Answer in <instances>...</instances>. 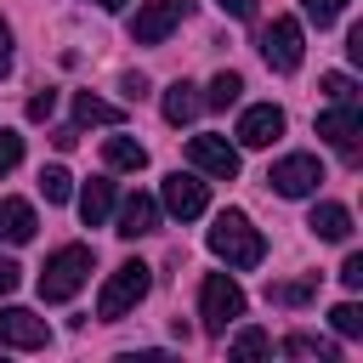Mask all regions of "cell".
I'll return each mask as SVG.
<instances>
[{
  "instance_id": "obj_28",
  "label": "cell",
  "mask_w": 363,
  "mask_h": 363,
  "mask_svg": "<svg viewBox=\"0 0 363 363\" xmlns=\"http://www.w3.org/2000/svg\"><path fill=\"white\" fill-rule=\"evenodd\" d=\"M233 352H238V357H255V352H272V340H267L261 329H244V335L233 340Z\"/></svg>"
},
{
  "instance_id": "obj_13",
  "label": "cell",
  "mask_w": 363,
  "mask_h": 363,
  "mask_svg": "<svg viewBox=\"0 0 363 363\" xmlns=\"http://www.w3.org/2000/svg\"><path fill=\"white\" fill-rule=\"evenodd\" d=\"M153 227H159V204H153L147 193H130V199L119 204V227H113V233H119V238H147Z\"/></svg>"
},
{
  "instance_id": "obj_9",
  "label": "cell",
  "mask_w": 363,
  "mask_h": 363,
  "mask_svg": "<svg viewBox=\"0 0 363 363\" xmlns=\"http://www.w3.org/2000/svg\"><path fill=\"white\" fill-rule=\"evenodd\" d=\"M51 340L45 318H34L28 306H0V346H23V352H40Z\"/></svg>"
},
{
  "instance_id": "obj_36",
  "label": "cell",
  "mask_w": 363,
  "mask_h": 363,
  "mask_svg": "<svg viewBox=\"0 0 363 363\" xmlns=\"http://www.w3.org/2000/svg\"><path fill=\"white\" fill-rule=\"evenodd\" d=\"M96 6H102V11H125L130 0H96Z\"/></svg>"
},
{
  "instance_id": "obj_11",
  "label": "cell",
  "mask_w": 363,
  "mask_h": 363,
  "mask_svg": "<svg viewBox=\"0 0 363 363\" xmlns=\"http://www.w3.org/2000/svg\"><path fill=\"white\" fill-rule=\"evenodd\" d=\"M204 204H210V193H204L199 176H187V170H170V176H164V210H170V216L193 221V216H204Z\"/></svg>"
},
{
  "instance_id": "obj_20",
  "label": "cell",
  "mask_w": 363,
  "mask_h": 363,
  "mask_svg": "<svg viewBox=\"0 0 363 363\" xmlns=\"http://www.w3.org/2000/svg\"><path fill=\"white\" fill-rule=\"evenodd\" d=\"M318 295V272L312 278H289V284H267V301L272 306H306Z\"/></svg>"
},
{
  "instance_id": "obj_2",
  "label": "cell",
  "mask_w": 363,
  "mask_h": 363,
  "mask_svg": "<svg viewBox=\"0 0 363 363\" xmlns=\"http://www.w3.org/2000/svg\"><path fill=\"white\" fill-rule=\"evenodd\" d=\"M85 278H91V250L85 244H62L40 267V301H74L85 289Z\"/></svg>"
},
{
  "instance_id": "obj_31",
  "label": "cell",
  "mask_w": 363,
  "mask_h": 363,
  "mask_svg": "<svg viewBox=\"0 0 363 363\" xmlns=\"http://www.w3.org/2000/svg\"><path fill=\"white\" fill-rule=\"evenodd\" d=\"M17 278H23V267L0 255V295H11V289H17Z\"/></svg>"
},
{
  "instance_id": "obj_24",
  "label": "cell",
  "mask_w": 363,
  "mask_h": 363,
  "mask_svg": "<svg viewBox=\"0 0 363 363\" xmlns=\"http://www.w3.org/2000/svg\"><path fill=\"white\" fill-rule=\"evenodd\" d=\"M318 91H323L329 102H352V96H357V79H352V74H323Z\"/></svg>"
},
{
  "instance_id": "obj_27",
  "label": "cell",
  "mask_w": 363,
  "mask_h": 363,
  "mask_svg": "<svg viewBox=\"0 0 363 363\" xmlns=\"http://www.w3.org/2000/svg\"><path fill=\"white\" fill-rule=\"evenodd\" d=\"M329 318H335V329H340V335H363V312H357L352 301H340Z\"/></svg>"
},
{
  "instance_id": "obj_5",
  "label": "cell",
  "mask_w": 363,
  "mask_h": 363,
  "mask_svg": "<svg viewBox=\"0 0 363 363\" xmlns=\"http://www.w3.org/2000/svg\"><path fill=\"white\" fill-rule=\"evenodd\" d=\"M301 51H306V34H301L295 17H272V23L261 28V57H267V68L295 74V68H301Z\"/></svg>"
},
{
  "instance_id": "obj_12",
  "label": "cell",
  "mask_w": 363,
  "mask_h": 363,
  "mask_svg": "<svg viewBox=\"0 0 363 363\" xmlns=\"http://www.w3.org/2000/svg\"><path fill=\"white\" fill-rule=\"evenodd\" d=\"M278 136H284V108H272V102L244 108V119H238V142L244 147H272Z\"/></svg>"
},
{
  "instance_id": "obj_19",
  "label": "cell",
  "mask_w": 363,
  "mask_h": 363,
  "mask_svg": "<svg viewBox=\"0 0 363 363\" xmlns=\"http://www.w3.org/2000/svg\"><path fill=\"white\" fill-rule=\"evenodd\" d=\"M74 119H79V125H119L125 113H119L113 102H102V96H91V91H79V96H74Z\"/></svg>"
},
{
  "instance_id": "obj_14",
  "label": "cell",
  "mask_w": 363,
  "mask_h": 363,
  "mask_svg": "<svg viewBox=\"0 0 363 363\" xmlns=\"http://www.w3.org/2000/svg\"><path fill=\"white\" fill-rule=\"evenodd\" d=\"M34 233H40L34 204H28V199H0V238H6V244H28Z\"/></svg>"
},
{
  "instance_id": "obj_10",
  "label": "cell",
  "mask_w": 363,
  "mask_h": 363,
  "mask_svg": "<svg viewBox=\"0 0 363 363\" xmlns=\"http://www.w3.org/2000/svg\"><path fill=\"white\" fill-rule=\"evenodd\" d=\"M187 159H193L204 176H221V182L238 176V147H233L227 136H193V142H187Z\"/></svg>"
},
{
  "instance_id": "obj_6",
  "label": "cell",
  "mask_w": 363,
  "mask_h": 363,
  "mask_svg": "<svg viewBox=\"0 0 363 363\" xmlns=\"http://www.w3.org/2000/svg\"><path fill=\"white\" fill-rule=\"evenodd\" d=\"M267 182H272L278 199H306V193L323 182V164H318V153H289V159H278V164L267 170Z\"/></svg>"
},
{
  "instance_id": "obj_16",
  "label": "cell",
  "mask_w": 363,
  "mask_h": 363,
  "mask_svg": "<svg viewBox=\"0 0 363 363\" xmlns=\"http://www.w3.org/2000/svg\"><path fill=\"white\" fill-rule=\"evenodd\" d=\"M306 227H312L318 238H329V244H346V238H352V210H346V204H318Z\"/></svg>"
},
{
  "instance_id": "obj_29",
  "label": "cell",
  "mask_w": 363,
  "mask_h": 363,
  "mask_svg": "<svg viewBox=\"0 0 363 363\" xmlns=\"http://www.w3.org/2000/svg\"><path fill=\"white\" fill-rule=\"evenodd\" d=\"M340 284H346V289H363V255H357V250L340 261Z\"/></svg>"
},
{
  "instance_id": "obj_26",
  "label": "cell",
  "mask_w": 363,
  "mask_h": 363,
  "mask_svg": "<svg viewBox=\"0 0 363 363\" xmlns=\"http://www.w3.org/2000/svg\"><path fill=\"white\" fill-rule=\"evenodd\" d=\"M17 164H23V136L17 130H0V176L17 170Z\"/></svg>"
},
{
  "instance_id": "obj_33",
  "label": "cell",
  "mask_w": 363,
  "mask_h": 363,
  "mask_svg": "<svg viewBox=\"0 0 363 363\" xmlns=\"http://www.w3.org/2000/svg\"><path fill=\"white\" fill-rule=\"evenodd\" d=\"M11 74V28H6V17H0V79Z\"/></svg>"
},
{
  "instance_id": "obj_35",
  "label": "cell",
  "mask_w": 363,
  "mask_h": 363,
  "mask_svg": "<svg viewBox=\"0 0 363 363\" xmlns=\"http://www.w3.org/2000/svg\"><path fill=\"white\" fill-rule=\"evenodd\" d=\"M51 142H57V147H74V142H79V130H74V125H62V130H51Z\"/></svg>"
},
{
  "instance_id": "obj_1",
  "label": "cell",
  "mask_w": 363,
  "mask_h": 363,
  "mask_svg": "<svg viewBox=\"0 0 363 363\" xmlns=\"http://www.w3.org/2000/svg\"><path fill=\"white\" fill-rule=\"evenodd\" d=\"M210 250H216L227 267L250 272V267H261V255H267V238L250 227V216H244V210H221V216H216V227H210Z\"/></svg>"
},
{
  "instance_id": "obj_21",
  "label": "cell",
  "mask_w": 363,
  "mask_h": 363,
  "mask_svg": "<svg viewBox=\"0 0 363 363\" xmlns=\"http://www.w3.org/2000/svg\"><path fill=\"white\" fill-rule=\"evenodd\" d=\"M238 91H244V79H238L233 68H221V74L210 79V96H204V108H233V102H238Z\"/></svg>"
},
{
  "instance_id": "obj_3",
  "label": "cell",
  "mask_w": 363,
  "mask_h": 363,
  "mask_svg": "<svg viewBox=\"0 0 363 363\" xmlns=\"http://www.w3.org/2000/svg\"><path fill=\"white\" fill-rule=\"evenodd\" d=\"M147 289H153V272H147L142 261H119V267L108 272L102 295H96V318H102V323H119V318H125Z\"/></svg>"
},
{
  "instance_id": "obj_23",
  "label": "cell",
  "mask_w": 363,
  "mask_h": 363,
  "mask_svg": "<svg viewBox=\"0 0 363 363\" xmlns=\"http://www.w3.org/2000/svg\"><path fill=\"white\" fill-rule=\"evenodd\" d=\"M289 357H335V340H312V335H289L284 340Z\"/></svg>"
},
{
  "instance_id": "obj_25",
  "label": "cell",
  "mask_w": 363,
  "mask_h": 363,
  "mask_svg": "<svg viewBox=\"0 0 363 363\" xmlns=\"http://www.w3.org/2000/svg\"><path fill=\"white\" fill-rule=\"evenodd\" d=\"M301 11H306V17L318 23V28H329V23H335V17L346 11V0H301Z\"/></svg>"
},
{
  "instance_id": "obj_8",
  "label": "cell",
  "mask_w": 363,
  "mask_h": 363,
  "mask_svg": "<svg viewBox=\"0 0 363 363\" xmlns=\"http://www.w3.org/2000/svg\"><path fill=\"white\" fill-rule=\"evenodd\" d=\"M357 130H363V108H357V96H352V102H335L329 113H318V136H323L329 147H340L346 159H357Z\"/></svg>"
},
{
  "instance_id": "obj_4",
  "label": "cell",
  "mask_w": 363,
  "mask_h": 363,
  "mask_svg": "<svg viewBox=\"0 0 363 363\" xmlns=\"http://www.w3.org/2000/svg\"><path fill=\"white\" fill-rule=\"evenodd\" d=\"M199 318H204L210 335H227V329L244 318V289H238L227 272H210V278L199 284Z\"/></svg>"
},
{
  "instance_id": "obj_30",
  "label": "cell",
  "mask_w": 363,
  "mask_h": 363,
  "mask_svg": "<svg viewBox=\"0 0 363 363\" xmlns=\"http://www.w3.org/2000/svg\"><path fill=\"white\" fill-rule=\"evenodd\" d=\"M51 108H57V91H40V96H28V119H51Z\"/></svg>"
},
{
  "instance_id": "obj_22",
  "label": "cell",
  "mask_w": 363,
  "mask_h": 363,
  "mask_svg": "<svg viewBox=\"0 0 363 363\" xmlns=\"http://www.w3.org/2000/svg\"><path fill=\"white\" fill-rule=\"evenodd\" d=\"M40 193H45V204H62V199L74 193V176H68L62 164H45V170H40Z\"/></svg>"
},
{
  "instance_id": "obj_17",
  "label": "cell",
  "mask_w": 363,
  "mask_h": 363,
  "mask_svg": "<svg viewBox=\"0 0 363 363\" xmlns=\"http://www.w3.org/2000/svg\"><path fill=\"white\" fill-rule=\"evenodd\" d=\"M199 108H204V96H199L187 79H176V85L164 91V119H170V125H187V119H199Z\"/></svg>"
},
{
  "instance_id": "obj_18",
  "label": "cell",
  "mask_w": 363,
  "mask_h": 363,
  "mask_svg": "<svg viewBox=\"0 0 363 363\" xmlns=\"http://www.w3.org/2000/svg\"><path fill=\"white\" fill-rule=\"evenodd\" d=\"M102 159H108V170H142L147 164V147L130 142V136H108L102 142Z\"/></svg>"
},
{
  "instance_id": "obj_32",
  "label": "cell",
  "mask_w": 363,
  "mask_h": 363,
  "mask_svg": "<svg viewBox=\"0 0 363 363\" xmlns=\"http://www.w3.org/2000/svg\"><path fill=\"white\" fill-rule=\"evenodd\" d=\"M216 6H221V11H227V17H244V23H250V17H255V0H216Z\"/></svg>"
},
{
  "instance_id": "obj_15",
  "label": "cell",
  "mask_w": 363,
  "mask_h": 363,
  "mask_svg": "<svg viewBox=\"0 0 363 363\" xmlns=\"http://www.w3.org/2000/svg\"><path fill=\"white\" fill-rule=\"evenodd\" d=\"M108 210H113V182H108V176H91L85 193H79V216H85V227H102Z\"/></svg>"
},
{
  "instance_id": "obj_34",
  "label": "cell",
  "mask_w": 363,
  "mask_h": 363,
  "mask_svg": "<svg viewBox=\"0 0 363 363\" xmlns=\"http://www.w3.org/2000/svg\"><path fill=\"white\" fill-rule=\"evenodd\" d=\"M125 96L142 102V96H147V79H142V74H125Z\"/></svg>"
},
{
  "instance_id": "obj_7",
  "label": "cell",
  "mask_w": 363,
  "mask_h": 363,
  "mask_svg": "<svg viewBox=\"0 0 363 363\" xmlns=\"http://www.w3.org/2000/svg\"><path fill=\"white\" fill-rule=\"evenodd\" d=\"M187 6H193V0H147V6L130 17V40H136V45H164L170 28L187 17Z\"/></svg>"
}]
</instances>
